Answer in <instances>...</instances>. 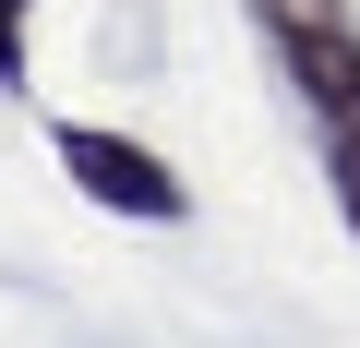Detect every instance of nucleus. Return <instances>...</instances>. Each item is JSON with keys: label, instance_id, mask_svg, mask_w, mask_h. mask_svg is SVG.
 <instances>
[{"label": "nucleus", "instance_id": "nucleus-1", "mask_svg": "<svg viewBox=\"0 0 360 348\" xmlns=\"http://www.w3.org/2000/svg\"><path fill=\"white\" fill-rule=\"evenodd\" d=\"M49 156H60V181L132 228H180L193 217V193H180V168L144 144V132H108V120H49Z\"/></svg>", "mask_w": 360, "mask_h": 348}, {"label": "nucleus", "instance_id": "nucleus-3", "mask_svg": "<svg viewBox=\"0 0 360 348\" xmlns=\"http://www.w3.org/2000/svg\"><path fill=\"white\" fill-rule=\"evenodd\" d=\"M324 205H336L348 240H360V120H324Z\"/></svg>", "mask_w": 360, "mask_h": 348}, {"label": "nucleus", "instance_id": "nucleus-2", "mask_svg": "<svg viewBox=\"0 0 360 348\" xmlns=\"http://www.w3.org/2000/svg\"><path fill=\"white\" fill-rule=\"evenodd\" d=\"M252 37L276 49L288 96L312 120H360V25H348V0H240Z\"/></svg>", "mask_w": 360, "mask_h": 348}, {"label": "nucleus", "instance_id": "nucleus-4", "mask_svg": "<svg viewBox=\"0 0 360 348\" xmlns=\"http://www.w3.org/2000/svg\"><path fill=\"white\" fill-rule=\"evenodd\" d=\"M25 25H37V0H0V96H25Z\"/></svg>", "mask_w": 360, "mask_h": 348}]
</instances>
